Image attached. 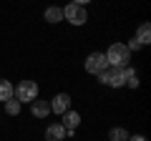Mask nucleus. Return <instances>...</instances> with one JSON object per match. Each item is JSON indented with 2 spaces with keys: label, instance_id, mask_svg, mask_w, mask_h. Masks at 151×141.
Wrapping results in <instances>:
<instances>
[{
  "label": "nucleus",
  "instance_id": "1",
  "mask_svg": "<svg viewBox=\"0 0 151 141\" xmlns=\"http://www.w3.org/2000/svg\"><path fill=\"white\" fill-rule=\"evenodd\" d=\"M103 55H106L108 65H113V68H124V65H129V60H131V50L126 48V43H111Z\"/></svg>",
  "mask_w": 151,
  "mask_h": 141
},
{
  "label": "nucleus",
  "instance_id": "2",
  "mask_svg": "<svg viewBox=\"0 0 151 141\" xmlns=\"http://www.w3.org/2000/svg\"><path fill=\"white\" fill-rule=\"evenodd\" d=\"M63 20H68L70 25H86L88 20V10L83 5H76V3H68L63 8Z\"/></svg>",
  "mask_w": 151,
  "mask_h": 141
},
{
  "label": "nucleus",
  "instance_id": "3",
  "mask_svg": "<svg viewBox=\"0 0 151 141\" xmlns=\"http://www.w3.org/2000/svg\"><path fill=\"white\" fill-rule=\"evenodd\" d=\"M38 98V83L35 81H20L15 88V101L20 103H33Z\"/></svg>",
  "mask_w": 151,
  "mask_h": 141
},
{
  "label": "nucleus",
  "instance_id": "4",
  "mask_svg": "<svg viewBox=\"0 0 151 141\" xmlns=\"http://www.w3.org/2000/svg\"><path fill=\"white\" fill-rule=\"evenodd\" d=\"M103 86H111V88H121L124 86V76H121V68H113V65H106V68L98 73Z\"/></svg>",
  "mask_w": 151,
  "mask_h": 141
},
{
  "label": "nucleus",
  "instance_id": "5",
  "mask_svg": "<svg viewBox=\"0 0 151 141\" xmlns=\"http://www.w3.org/2000/svg\"><path fill=\"white\" fill-rule=\"evenodd\" d=\"M108 65V60H106V55L101 53V50H93V53H88V58H86V70L91 73V76H98L103 68Z\"/></svg>",
  "mask_w": 151,
  "mask_h": 141
},
{
  "label": "nucleus",
  "instance_id": "6",
  "mask_svg": "<svg viewBox=\"0 0 151 141\" xmlns=\"http://www.w3.org/2000/svg\"><path fill=\"white\" fill-rule=\"evenodd\" d=\"M50 111L58 116H63L65 111H70V96L68 93H55L53 98H50Z\"/></svg>",
  "mask_w": 151,
  "mask_h": 141
},
{
  "label": "nucleus",
  "instance_id": "7",
  "mask_svg": "<svg viewBox=\"0 0 151 141\" xmlns=\"http://www.w3.org/2000/svg\"><path fill=\"white\" fill-rule=\"evenodd\" d=\"M78 126H81V114H78V111H65V114H63V129H65V134L73 136Z\"/></svg>",
  "mask_w": 151,
  "mask_h": 141
},
{
  "label": "nucleus",
  "instance_id": "8",
  "mask_svg": "<svg viewBox=\"0 0 151 141\" xmlns=\"http://www.w3.org/2000/svg\"><path fill=\"white\" fill-rule=\"evenodd\" d=\"M30 114L35 116V119H45V116L50 114V101H43V98L38 96L35 101L30 103Z\"/></svg>",
  "mask_w": 151,
  "mask_h": 141
},
{
  "label": "nucleus",
  "instance_id": "9",
  "mask_svg": "<svg viewBox=\"0 0 151 141\" xmlns=\"http://www.w3.org/2000/svg\"><path fill=\"white\" fill-rule=\"evenodd\" d=\"M65 129H63V124H58V121H55V124H50L48 129H45V141H63L65 139Z\"/></svg>",
  "mask_w": 151,
  "mask_h": 141
},
{
  "label": "nucleus",
  "instance_id": "10",
  "mask_svg": "<svg viewBox=\"0 0 151 141\" xmlns=\"http://www.w3.org/2000/svg\"><path fill=\"white\" fill-rule=\"evenodd\" d=\"M121 76H124V86H129V88L139 86V73H136L131 65H124V68H121Z\"/></svg>",
  "mask_w": 151,
  "mask_h": 141
},
{
  "label": "nucleus",
  "instance_id": "11",
  "mask_svg": "<svg viewBox=\"0 0 151 141\" xmlns=\"http://www.w3.org/2000/svg\"><path fill=\"white\" fill-rule=\"evenodd\" d=\"M134 38L139 40V45H141V48H144V45H149V43H151V25H149V23H141Z\"/></svg>",
  "mask_w": 151,
  "mask_h": 141
},
{
  "label": "nucleus",
  "instance_id": "12",
  "mask_svg": "<svg viewBox=\"0 0 151 141\" xmlns=\"http://www.w3.org/2000/svg\"><path fill=\"white\" fill-rule=\"evenodd\" d=\"M43 18H45L48 23H60V20H63V8H58V5H50V8H45Z\"/></svg>",
  "mask_w": 151,
  "mask_h": 141
},
{
  "label": "nucleus",
  "instance_id": "13",
  "mask_svg": "<svg viewBox=\"0 0 151 141\" xmlns=\"http://www.w3.org/2000/svg\"><path fill=\"white\" fill-rule=\"evenodd\" d=\"M13 96H15V86L5 78H0V101H10Z\"/></svg>",
  "mask_w": 151,
  "mask_h": 141
},
{
  "label": "nucleus",
  "instance_id": "14",
  "mask_svg": "<svg viewBox=\"0 0 151 141\" xmlns=\"http://www.w3.org/2000/svg\"><path fill=\"white\" fill-rule=\"evenodd\" d=\"M129 131L126 129H121V126H116V129H111L108 131V141H129Z\"/></svg>",
  "mask_w": 151,
  "mask_h": 141
},
{
  "label": "nucleus",
  "instance_id": "15",
  "mask_svg": "<svg viewBox=\"0 0 151 141\" xmlns=\"http://www.w3.org/2000/svg\"><path fill=\"white\" fill-rule=\"evenodd\" d=\"M20 106H23V103L15 101V96H13L10 101H5V111H8L10 116H18V114H20Z\"/></svg>",
  "mask_w": 151,
  "mask_h": 141
},
{
  "label": "nucleus",
  "instance_id": "16",
  "mask_svg": "<svg viewBox=\"0 0 151 141\" xmlns=\"http://www.w3.org/2000/svg\"><path fill=\"white\" fill-rule=\"evenodd\" d=\"M126 48L134 53V50H141V45H139V40H136V38H131V43H126Z\"/></svg>",
  "mask_w": 151,
  "mask_h": 141
},
{
  "label": "nucleus",
  "instance_id": "17",
  "mask_svg": "<svg viewBox=\"0 0 151 141\" xmlns=\"http://www.w3.org/2000/svg\"><path fill=\"white\" fill-rule=\"evenodd\" d=\"M129 141H149L144 134H136V136H129Z\"/></svg>",
  "mask_w": 151,
  "mask_h": 141
},
{
  "label": "nucleus",
  "instance_id": "18",
  "mask_svg": "<svg viewBox=\"0 0 151 141\" xmlns=\"http://www.w3.org/2000/svg\"><path fill=\"white\" fill-rule=\"evenodd\" d=\"M70 3H76V5H83V8H86L88 3H93V0H70Z\"/></svg>",
  "mask_w": 151,
  "mask_h": 141
}]
</instances>
